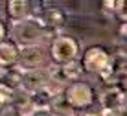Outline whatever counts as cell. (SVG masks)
<instances>
[{
    "label": "cell",
    "instance_id": "cell-1",
    "mask_svg": "<svg viewBox=\"0 0 127 116\" xmlns=\"http://www.w3.org/2000/svg\"><path fill=\"white\" fill-rule=\"evenodd\" d=\"M48 33L46 26L42 24V20L39 17H26L24 20L15 22L11 28V35H13V42L17 46H32V44H37L41 39H44Z\"/></svg>",
    "mask_w": 127,
    "mask_h": 116
},
{
    "label": "cell",
    "instance_id": "cell-2",
    "mask_svg": "<svg viewBox=\"0 0 127 116\" xmlns=\"http://www.w3.org/2000/svg\"><path fill=\"white\" fill-rule=\"evenodd\" d=\"M83 68L92 74H98L105 81H109L112 76V59L101 46H92L83 55Z\"/></svg>",
    "mask_w": 127,
    "mask_h": 116
},
{
    "label": "cell",
    "instance_id": "cell-3",
    "mask_svg": "<svg viewBox=\"0 0 127 116\" xmlns=\"http://www.w3.org/2000/svg\"><path fill=\"white\" fill-rule=\"evenodd\" d=\"M63 98L72 109H85L92 103V88L87 83H74L64 90Z\"/></svg>",
    "mask_w": 127,
    "mask_h": 116
},
{
    "label": "cell",
    "instance_id": "cell-4",
    "mask_svg": "<svg viewBox=\"0 0 127 116\" xmlns=\"http://www.w3.org/2000/svg\"><path fill=\"white\" fill-rule=\"evenodd\" d=\"M44 61V50L39 44L32 46H20L19 55H17V66L20 70H39V66Z\"/></svg>",
    "mask_w": 127,
    "mask_h": 116
},
{
    "label": "cell",
    "instance_id": "cell-5",
    "mask_svg": "<svg viewBox=\"0 0 127 116\" xmlns=\"http://www.w3.org/2000/svg\"><path fill=\"white\" fill-rule=\"evenodd\" d=\"M50 52H52V57H54L55 63L64 65V63H70V61L76 59L77 44L70 37H57L54 42H52V50Z\"/></svg>",
    "mask_w": 127,
    "mask_h": 116
},
{
    "label": "cell",
    "instance_id": "cell-6",
    "mask_svg": "<svg viewBox=\"0 0 127 116\" xmlns=\"http://www.w3.org/2000/svg\"><path fill=\"white\" fill-rule=\"evenodd\" d=\"M46 81H48V74L42 70H22L19 87L28 94H33V92L41 90L46 85Z\"/></svg>",
    "mask_w": 127,
    "mask_h": 116
},
{
    "label": "cell",
    "instance_id": "cell-7",
    "mask_svg": "<svg viewBox=\"0 0 127 116\" xmlns=\"http://www.w3.org/2000/svg\"><path fill=\"white\" fill-rule=\"evenodd\" d=\"M125 94L122 90H118L116 87H109L107 90L101 94V105L103 111H111V113H122L125 103Z\"/></svg>",
    "mask_w": 127,
    "mask_h": 116
},
{
    "label": "cell",
    "instance_id": "cell-8",
    "mask_svg": "<svg viewBox=\"0 0 127 116\" xmlns=\"http://www.w3.org/2000/svg\"><path fill=\"white\" fill-rule=\"evenodd\" d=\"M39 19L42 20V24H44L46 30L50 32V30H57L61 26H64L66 15H64V11L59 9V7H50V9H46L44 17H39Z\"/></svg>",
    "mask_w": 127,
    "mask_h": 116
},
{
    "label": "cell",
    "instance_id": "cell-9",
    "mask_svg": "<svg viewBox=\"0 0 127 116\" xmlns=\"http://www.w3.org/2000/svg\"><path fill=\"white\" fill-rule=\"evenodd\" d=\"M19 55V46L13 41H2L0 42V66H11L17 63Z\"/></svg>",
    "mask_w": 127,
    "mask_h": 116
},
{
    "label": "cell",
    "instance_id": "cell-10",
    "mask_svg": "<svg viewBox=\"0 0 127 116\" xmlns=\"http://www.w3.org/2000/svg\"><path fill=\"white\" fill-rule=\"evenodd\" d=\"M7 15L13 22H20L30 17V4L26 0H11L7 2Z\"/></svg>",
    "mask_w": 127,
    "mask_h": 116
},
{
    "label": "cell",
    "instance_id": "cell-11",
    "mask_svg": "<svg viewBox=\"0 0 127 116\" xmlns=\"http://www.w3.org/2000/svg\"><path fill=\"white\" fill-rule=\"evenodd\" d=\"M48 111L52 113V116H74V109L66 103V100H64L63 96L55 98Z\"/></svg>",
    "mask_w": 127,
    "mask_h": 116
},
{
    "label": "cell",
    "instance_id": "cell-12",
    "mask_svg": "<svg viewBox=\"0 0 127 116\" xmlns=\"http://www.w3.org/2000/svg\"><path fill=\"white\" fill-rule=\"evenodd\" d=\"M61 72H63V77H64V81H72V79H77L81 76L83 72V66L79 61H70V63H64V65H61Z\"/></svg>",
    "mask_w": 127,
    "mask_h": 116
},
{
    "label": "cell",
    "instance_id": "cell-13",
    "mask_svg": "<svg viewBox=\"0 0 127 116\" xmlns=\"http://www.w3.org/2000/svg\"><path fill=\"white\" fill-rule=\"evenodd\" d=\"M13 101H15V90L0 83V113L9 109L13 105Z\"/></svg>",
    "mask_w": 127,
    "mask_h": 116
},
{
    "label": "cell",
    "instance_id": "cell-14",
    "mask_svg": "<svg viewBox=\"0 0 127 116\" xmlns=\"http://www.w3.org/2000/svg\"><path fill=\"white\" fill-rule=\"evenodd\" d=\"M114 15L122 22H127V0H118V2H114Z\"/></svg>",
    "mask_w": 127,
    "mask_h": 116
},
{
    "label": "cell",
    "instance_id": "cell-15",
    "mask_svg": "<svg viewBox=\"0 0 127 116\" xmlns=\"http://www.w3.org/2000/svg\"><path fill=\"white\" fill-rule=\"evenodd\" d=\"M101 6L105 7V9H103L105 13H109V15H114V0H111V2H107V0H105Z\"/></svg>",
    "mask_w": 127,
    "mask_h": 116
},
{
    "label": "cell",
    "instance_id": "cell-16",
    "mask_svg": "<svg viewBox=\"0 0 127 116\" xmlns=\"http://www.w3.org/2000/svg\"><path fill=\"white\" fill-rule=\"evenodd\" d=\"M32 116H52V113L48 109H35Z\"/></svg>",
    "mask_w": 127,
    "mask_h": 116
},
{
    "label": "cell",
    "instance_id": "cell-17",
    "mask_svg": "<svg viewBox=\"0 0 127 116\" xmlns=\"http://www.w3.org/2000/svg\"><path fill=\"white\" fill-rule=\"evenodd\" d=\"M0 116H19V114H17L15 111H13L11 107H9V109H6L4 113H0Z\"/></svg>",
    "mask_w": 127,
    "mask_h": 116
},
{
    "label": "cell",
    "instance_id": "cell-18",
    "mask_svg": "<svg viewBox=\"0 0 127 116\" xmlns=\"http://www.w3.org/2000/svg\"><path fill=\"white\" fill-rule=\"evenodd\" d=\"M6 74H7V68H6V66H0V83L4 81V77H6Z\"/></svg>",
    "mask_w": 127,
    "mask_h": 116
},
{
    "label": "cell",
    "instance_id": "cell-19",
    "mask_svg": "<svg viewBox=\"0 0 127 116\" xmlns=\"http://www.w3.org/2000/svg\"><path fill=\"white\" fill-rule=\"evenodd\" d=\"M120 35H124V37H127V22H124V24L120 26Z\"/></svg>",
    "mask_w": 127,
    "mask_h": 116
},
{
    "label": "cell",
    "instance_id": "cell-20",
    "mask_svg": "<svg viewBox=\"0 0 127 116\" xmlns=\"http://www.w3.org/2000/svg\"><path fill=\"white\" fill-rule=\"evenodd\" d=\"M4 35H6V28H4V24H2V22H0V42H2Z\"/></svg>",
    "mask_w": 127,
    "mask_h": 116
},
{
    "label": "cell",
    "instance_id": "cell-21",
    "mask_svg": "<svg viewBox=\"0 0 127 116\" xmlns=\"http://www.w3.org/2000/svg\"><path fill=\"white\" fill-rule=\"evenodd\" d=\"M81 116H101V114H94V113H83Z\"/></svg>",
    "mask_w": 127,
    "mask_h": 116
},
{
    "label": "cell",
    "instance_id": "cell-22",
    "mask_svg": "<svg viewBox=\"0 0 127 116\" xmlns=\"http://www.w3.org/2000/svg\"><path fill=\"white\" fill-rule=\"evenodd\" d=\"M125 116H127V114H125Z\"/></svg>",
    "mask_w": 127,
    "mask_h": 116
}]
</instances>
